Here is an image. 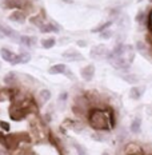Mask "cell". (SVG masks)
Instances as JSON below:
<instances>
[{"label":"cell","instance_id":"cell-1","mask_svg":"<svg viewBox=\"0 0 152 155\" xmlns=\"http://www.w3.org/2000/svg\"><path fill=\"white\" fill-rule=\"evenodd\" d=\"M112 107L104 106L103 108L91 107L87 114V120H88L89 127L95 131H108L111 130V122H109V114L112 111Z\"/></svg>","mask_w":152,"mask_h":155},{"label":"cell","instance_id":"cell-2","mask_svg":"<svg viewBox=\"0 0 152 155\" xmlns=\"http://www.w3.org/2000/svg\"><path fill=\"white\" fill-rule=\"evenodd\" d=\"M5 7H8L11 9L30 11V9H32V4L30 0H5Z\"/></svg>","mask_w":152,"mask_h":155},{"label":"cell","instance_id":"cell-3","mask_svg":"<svg viewBox=\"0 0 152 155\" xmlns=\"http://www.w3.org/2000/svg\"><path fill=\"white\" fill-rule=\"evenodd\" d=\"M109 51L107 50L105 46L103 44H99V46H95L91 48V52H89V56L95 60H100V59H105L107 55H108Z\"/></svg>","mask_w":152,"mask_h":155},{"label":"cell","instance_id":"cell-4","mask_svg":"<svg viewBox=\"0 0 152 155\" xmlns=\"http://www.w3.org/2000/svg\"><path fill=\"white\" fill-rule=\"evenodd\" d=\"M0 34H2L3 36L15 40L16 43H19V41H20V35H19L18 32L14 31L12 28H9V27H5V25H3V24H0Z\"/></svg>","mask_w":152,"mask_h":155},{"label":"cell","instance_id":"cell-5","mask_svg":"<svg viewBox=\"0 0 152 155\" xmlns=\"http://www.w3.org/2000/svg\"><path fill=\"white\" fill-rule=\"evenodd\" d=\"M80 76H82L86 82H91L93 79V76H95V66H93V64H88V66L83 67V68L80 70Z\"/></svg>","mask_w":152,"mask_h":155},{"label":"cell","instance_id":"cell-6","mask_svg":"<svg viewBox=\"0 0 152 155\" xmlns=\"http://www.w3.org/2000/svg\"><path fill=\"white\" fill-rule=\"evenodd\" d=\"M125 155H144V150L136 143H128L124 147Z\"/></svg>","mask_w":152,"mask_h":155},{"label":"cell","instance_id":"cell-7","mask_svg":"<svg viewBox=\"0 0 152 155\" xmlns=\"http://www.w3.org/2000/svg\"><path fill=\"white\" fill-rule=\"evenodd\" d=\"M61 127L64 128H70V130L75 131V132H82L83 131V124L80 123V122L77 120H72V119H66L64 120V123L61 124Z\"/></svg>","mask_w":152,"mask_h":155},{"label":"cell","instance_id":"cell-8","mask_svg":"<svg viewBox=\"0 0 152 155\" xmlns=\"http://www.w3.org/2000/svg\"><path fill=\"white\" fill-rule=\"evenodd\" d=\"M40 32L43 34H48V32H55V34H59L60 32V27L57 25L55 21H50V23H43L39 27Z\"/></svg>","mask_w":152,"mask_h":155},{"label":"cell","instance_id":"cell-9","mask_svg":"<svg viewBox=\"0 0 152 155\" xmlns=\"http://www.w3.org/2000/svg\"><path fill=\"white\" fill-rule=\"evenodd\" d=\"M63 58L68 62H80V60H84V56L77 51H66L63 52Z\"/></svg>","mask_w":152,"mask_h":155},{"label":"cell","instance_id":"cell-10","mask_svg":"<svg viewBox=\"0 0 152 155\" xmlns=\"http://www.w3.org/2000/svg\"><path fill=\"white\" fill-rule=\"evenodd\" d=\"M9 20L14 21V23H24L25 21V12L21 9H16L11 15H9Z\"/></svg>","mask_w":152,"mask_h":155},{"label":"cell","instance_id":"cell-11","mask_svg":"<svg viewBox=\"0 0 152 155\" xmlns=\"http://www.w3.org/2000/svg\"><path fill=\"white\" fill-rule=\"evenodd\" d=\"M0 55H2L3 60H5V62H8L11 64H15L16 54H14L11 50H8V48H2V50H0Z\"/></svg>","mask_w":152,"mask_h":155},{"label":"cell","instance_id":"cell-12","mask_svg":"<svg viewBox=\"0 0 152 155\" xmlns=\"http://www.w3.org/2000/svg\"><path fill=\"white\" fill-rule=\"evenodd\" d=\"M44 19H46V11H44V9H41V11L39 12V15L32 16V18L30 19V21L34 25H36V27H40V25L44 23Z\"/></svg>","mask_w":152,"mask_h":155},{"label":"cell","instance_id":"cell-13","mask_svg":"<svg viewBox=\"0 0 152 155\" xmlns=\"http://www.w3.org/2000/svg\"><path fill=\"white\" fill-rule=\"evenodd\" d=\"M31 60V54L27 52V51H21L20 54L16 55V60L15 64H25Z\"/></svg>","mask_w":152,"mask_h":155},{"label":"cell","instance_id":"cell-14","mask_svg":"<svg viewBox=\"0 0 152 155\" xmlns=\"http://www.w3.org/2000/svg\"><path fill=\"white\" fill-rule=\"evenodd\" d=\"M19 43L21 44V46L24 47H35V44H36V38L35 36H27V35H23V36H20V41Z\"/></svg>","mask_w":152,"mask_h":155},{"label":"cell","instance_id":"cell-15","mask_svg":"<svg viewBox=\"0 0 152 155\" xmlns=\"http://www.w3.org/2000/svg\"><path fill=\"white\" fill-rule=\"evenodd\" d=\"M143 92H144V87L141 88V87L134 86L129 90V98L134 99V101H139V99L141 98V95H143Z\"/></svg>","mask_w":152,"mask_h":155},{"label":"cell","instance_id":"cell-16","mask_svg":"<svg viewBox=\"0 0 152 155\" xmlns=\"http://www.w3.org/2000/svg\"><path fill=\"white\" fill-rule=\"evenodd\" d=\"M67 71V66L63 63H59V64H55L52 66L50 70H48V72L52 74V75H59V74H64Z\"/></svg>","mask_w":152,"mask_h":155},{"label":"cell","instance_id":"cell-17","mask_svg":"<svg viewBox=\"0 0 152 155\" xmlns=\"http://www.w3.org/2000/svg\"><path fill=\"white\" fill-rule=\"evenodd\" d=\"M129 130H131L132 134H139V132L141 131V120H140V118L132 119L131 126H129Z\"/></svg>","mask_w":152,"mask_h":155},{"label":"cell","instance_id":"cell-18","mask_svg":"<svg viewBox=\"0 0 152 155\" xmlns=\"http://www.w3.org/2000/svg\"><path fill=\"white\" fill-rule=\"evenodd\" d=\"M114 24V21L112 20H108V21H105V23H102V24H99L98 27H95L92 30L93 34H100V32H103V31H105V30H108L111 25Z\"/></svg>","mask_w":152,"mask_h":155},{"label":"cell","instance_id":"cell-19","mask_svg":"<svg viewBox=\"0 0 152 155\" xmlns=\"http://www.w3.org/2000/svg\"><path fill=\"white\" fill-rule=\"evenodd\" d=\"M39 99H40V103L44 104L51 99V91L50 90H41L40 94H39Z\"/></svg>","mask_w":152,"mask_h":155},{"label":"cell","instance_id":"cell-20","mask_svg":"<svg viewBox=\"0 0 152 155\" xmlns=\"http://www.w3.org/2000/svg\"><path fill=\"white\" fill-rule=\"evenodd\" d=\"M55 44H56V40L53 38H47L44 40H41V47L46 48V50H50V48L55 47Z\"/></svg>","mask_w":152,"mask_h":155},{"label":"cell","instance_id":"cell-21","mask_svg":"<svg viewBox=\"0 0 152 155\" xmlns=\"http://www.w3.org/2000/svg\"><path fill=\"white\" fill-rule=\"evenodd\" d=\"M4 83L7 86L15 84V83H16V74L15 72H8L7 75L4 76Z\"/></svg>","mask_w":152,"mask_h":155},{"label":"cell","instance_id":"cell-22","mask_svg":"<svg viewBox=\"0 0 152 155\" xmlns=\"http://www.w3.org/2000/svg\"><path fill=\"white\" fill-rule=\"evenodd\" d=\"M147 19H148V16H147V14H145V11H144V9H140V11L137 12L135 20H136L139 24H141V23H145V21H147Z\"/></svg>","mask_w":152,"mask_h":155},{"label":"cell","instance_id":"cell-23","mask_svg":"<svg viewBox=\"0 0 152 155\" xmlns=\"http://www.w3.org/2000/svg\"><path fill=\"white\" fill-rule=\"evenodd\" d=\"M121 78L125 80V82H128L129 84H135V83L139 82V78L135 76L134 74H124V75H123Z\"/></svg>","mask_w":152,"mask_h":155},{"label":"cell","instance_id":"cell-24","mask_svg":"<svg viewBox=\"0 0 152 155\" xmlns=\"http://www.w3.org/2000/svg\"><path fill=\"white\" fill-rule=\"evenodd\" d=\"M73 146H75V148H76V153H77V155H88V153H87V150L82 146V144L76 143V142H73Z\"/></svg>","mask_w":152,"mask_h":155},{"label":"cell","instance_id":"cell-25","mask_svg":"<svg viewBox=\"0 0 152 155\" xmlns=\"http://www.w3.org/2000/svg\"><path fill=\"white\" fill-rule=\"evenodd\" d=\"M136 48H137V51H140V52H145V51H148L147 44H145V41H143V40H137L136 41Z\"/></svg>","mask_w":152,"mask_h":155},{"label":"cell","instance_id":"cell-26","mask_svg":"<svg viewBox=\"0 0 152 155\" xmlns=\"http://www.w3.org/2000/svg\"><path fill=\"white\" fill-rule=\"evenodd\" d=\"M112 36H114V32H112L111 30H105V31H103V32H100V38L102 39H104V40H107V39H111Z\"/></svg>","mask_w":152,"mask_h":155},{"label":"cell","instance_id":"cell-27","mask_svg":"<svg viewBox=\"0 0 152 155\" xmlns=\"http://www.w3.org/2000/svg\"><path fill=\"white\" fill-rule=\"evenodd\" d=\"M100 132H102V131H96L95 134L92 135V138H93L95 140H98V142H104V138H103L102 135H100Z\"/></svg>","mask_w":152,"mask_h":155},{"label":"cell","instance_id":"cell-28","mask_svg":"<svg viewBox=\"0 0 152 155\" xmlns=\"http://www.w3.org/2000/svg\"><path fill=\"white\" fill-rule=\"evenodd\" d=\"M119 14H120L119 8H112V11H109V15H119Z\"/></svg>","mask_w":152,"mask_h":155},{"label":"cell","instance_id":"cell-29","mask_svg":"<svg viewBox=\"0 0 152 155\" xmlns=\"http://www.w3.org/2000/svg\"><path fill=\"white\" fill-rule=\"evenodd\" d=\"M67 95H68V94H67V92H63V94H60V96H59V101H66V99H67Z\"/></svg>","mask_w":152,"mask_h":155},{"label":"cell","instance_id":"cell-30","mask_svg":"<svg viewBox=\"0 0 152 155\" xmlns=\"http://www.w3.org/2000/svg\"><path fill=\"white\" fill-rule=\"evenodd\" d=\"M77 46H79V47H87L86 40H79V41H77Z\"/></svg>","mask_w":152,"mask_h":155},{"label":"cell","instance_id":"cell-31","mask_svg":"<svg viewBox=\"0 0 152 155\" xmlns=\"http://www.w3.org/2000/svg\"><path fill=\"white\" fill-rule=\"evenodd\" d=\"M148 55L152 58V46H148Z\"/></svg>","mask_w":152,"mask_h":155},{"label":"cell","instance_id":"cell-32","mask_svg":"<svg viewBox=\"0 0 152 155\" xmlns=\"http://www.w3.org/2000/svg\"><path fill=\"white\" fill-rule=\"evenodd\" d=\"M148 2H150V3H152V0H148Z\"/></svg>","mask_w":152,"mask_h":155},{"label":"cell","instance_id":"cell-33","mask_svg":"<svg viewBox=\"0 0 152 155\" xmlns=\"http://www.w3.org/2000/svg\"><path fill=\"white\" fill-rule=\"evenodd\" d=\"M103 155H107V154H103Z\"/></svg>","mask_w":152,"mask_h":155},{"label":"cell","instance_id":"cell-34","mask_svg":"<svg viewBox=\"0 0 152 155\" xmlns=\"http://www.w3.org/2000/svg\"><path fill=\"white\" fill-rule=\"evenodd\" d=\"M34 2H36V0H34Z\"/></svg>","mask_w":152,"mask_h":155}]
</instances>
